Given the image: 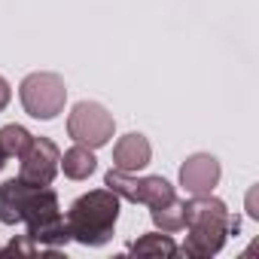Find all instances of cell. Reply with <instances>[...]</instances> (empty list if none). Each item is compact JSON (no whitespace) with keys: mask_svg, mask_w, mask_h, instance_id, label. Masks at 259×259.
<instances>
[{"mask_svg":"<svg viewBox=\"0 0 259 259\" xmlns=\"http://www.w3.org/2000/svg\"><path fill=\"white\" fill-rule=\"evenodd\" d=\"M183 229L189 232L180 253L192 259H210L226 247V238L238 229V220L229 213L226 201L217 195H192L183 201Z\"/></svg>","mask_w":259,"mask_h":259,"instance_id":"1","label":"cell"},{"mask_svg":"<svg viewBox=\"0 0 259 259\" xmlns=\"http://www.w3.org/2000/svg\"><path fill=\"white\" fill-rule=\"evenodd\" d=\"M119 210H122V198L116 192H110L107 186L82 192L67 210L70 241H76L82 247H104L107 241H113Z\"/></svg>","mask_w":259,"mask_h":259,"instance_id":"2","label":"cell"},{"mask_svg":"<svg viewBox=\"0 0 259 259\" xmlns=\"http://www.w3.org/2000/svg\"><path fill=\"white\" fill-rule=\"evenodd\" d=\"M55 210H61V204H58V192L49 186H37L22 177L0 183V223L4 226H16V223L28 226Z\"/></svg>","mask_w":259,"mask_h":259,"instance_id":"3","label":"cell"},{"mask_svg":"<svg viewBox=\"0 0 259 259\" xmlns=\"http://www.w3.org/2000/svg\"><path fill=\"white\" fill-rule=\"evenodd\" d=\"M19 98H22V107L28 116L34 119H55L61 110H64V101H67V85L58 73H28L19 85Z\"/></svg>","mask_w":259,"mask_h":259,"instance_id":"4","label":"cell"},{"mask_svg":"<svg viewBox=\"0 0 259 259\" xmlns=\"http://www.w3.org/2000/svg\"><path fill=\"white\" fill-rule=\"evenodd\" d=\"M113 132H116V119L98 101H79L67 116V135L82 147H92V150L107 147L113 141Z\"/></svg>","mask_w":259,"mask_h":259,"instance_id":"5","label":"cell"},{"mask_svg":"<svg viewBox=\"0 0 259 259\" xmlns=\"http://www.w3.org/2000/svg\"><path fill=\"white\" fill-rule=\"evenodd\" d=\"M104 186L110 192H116L122 201L147 204V207H159V204H168L171 198H177L174 186L165 177H135V174L119 171V168H110L104 174Z\"/></svg>","mask_w":259,"mask_h":259,"instance_id":"6","label":"cell"},{"mask_svg":"<svg viewBox=\"0 0 259 259\" xmlns=\"http://www.w3.org/2000/svg\"><path fill=\"white\" fill-rule=\"evenodd\" d=\"M61 168V150L49 138H34L31 147L19 156V177L37 186H49Z\"/></svg>","mask_w":259,"mask_h":259,"instance_id":"7","label":"cell"},{"mask_svg":"<svg viewBox=\"0 0 259 259\" xmlns=\"http://www.w3.org/2000/svg\"><path fill=\"white\" fill-rule=\"evenodd\" d=\"M220 174H223V168H220L217 156H210V153H195V156H189V159L180 165V186H183L189 195H207V192H213V186L220 183Z\"/></svg>","mask_w":259,"mask_h":259,"instance_id":"8","label":"cell"},{"mask_svg":"<svg viewBox=\"0 0 259 259\" xmlns=\"http://www.w3.org/2000/svg\"><path fill=\"white\" fill-rule=\"evenodd\" d=\"M150 162H153V147H150V141L144 135L132 132V135H125V138L116 141V147H113V168L135 174V171H144Z\"/></svg>","mask_w":259,"mask_h":259,"instance_id":"9","label":"cell"},{"mask_svg":"<svg viewBox=\"0 0 259 259\" xmlns=\"http://www.w3.org/2000/svg\"><path fill=\"white\" fill-rule=\"evenodd\" d=\"M61 168H64V177H70V180H89L98 171L95 150L92 147H82V144H73L61 156Z\"/></svg>","mask_w":259,"mask_h":259,"instance_id":"10","label":"cell"},{"mask_svg":"<svg viewBox=\"0 0 259 259\" xmlns=\"http://www.w3.org/2000/svg\"><path fill=\"white\" fill-rule=\"evenodd\" d=\"M128 250L132 253H141V256H177L180 253V247L171 241V235L168 232H153V235H144V238H138L135 244H128Z\"/></svg>","mask_w":259,"mask_h":259,"instance_id":"11","label":"cell"},{"mask_svg":"<svg viewBox=\"0 0 259 259\" xmlns=\"http://www.w3.org/2000/svg\"><path fill=\"white\" fill-rule=\"evenodd\" d=\"M150 217H153V226L159 232H180L183 229V201L180 198H171L168 204H159V207H150Z\"/></svg>","mask_w":259,"mask_h":259,"instance_id":"12","label":"cell"},{"mask_svg":"<svg viewBox=\"0 0 259 259\" xmlns=\"http://www.w3.org/2000/svg\"><path fill=\"white\" fill-rule=\"evenodd\" d=\"M31 141H34V135L28 132L25 125H4L0 128V147H4V153H7V159H19L28 147H31Z\"/></svg>","mask_w":259,"mask_h":259,"instance_id":"13","label":"cell"},{"mask_svg":"<svg viewBox=\"0 0 259 259\" xmlns=\"http://www.w3.org/2000/svg\"><path fill=\"white\" fill-rule=\"evenodd\" d=\"M13 101V89H10V82L4 79V76H0V113H4L7 110V104Z\"/></svg>","mask_w":259,"mask_h":259,"instance_id":"14","label":"cell"},{"mask_svg":"<svg viewBox=\"0 0 259 259\" xmlns=\"http://www.w3.org/2000/svg\"><path fill=\"white\" fill-rule=\"evenodd\" d=\"M7 168V153H4V147H0V171Z\"/></svg>","mask_w":259,"mask_h":259,"instance_id":"15","label":"cell"}]
</instances>
